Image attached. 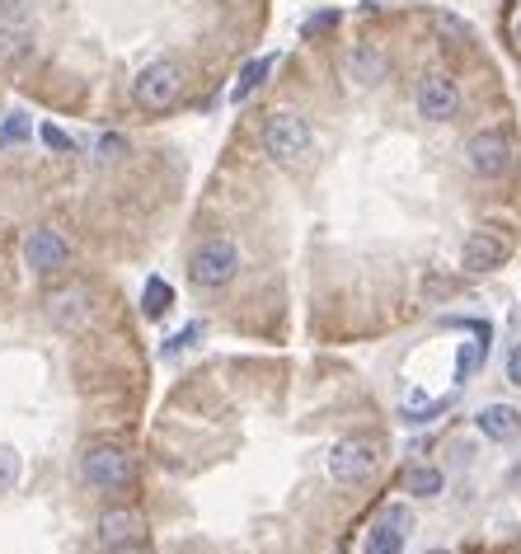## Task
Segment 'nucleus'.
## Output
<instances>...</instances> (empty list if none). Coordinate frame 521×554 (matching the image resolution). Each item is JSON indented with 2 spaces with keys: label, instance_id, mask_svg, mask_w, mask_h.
<instances>
[{
  "label": "nucleus",
  "instance_id": "obj_2",
  "mask_svg": "<svg viewBox=\"0 0 521 554\" xmlns=\"http://www.w3.org/2000/svg\"><path fill=\"white\" fill-rule=\"evenodd\" d=\"M235 273H240V245L230 235L202 240L193 249V259H188V277H193V287H202V292H221L226 282H235Z\"/></svg>",
  "mask_w": 521,
  "mask_h": 554
},
{
  "label": "nucleus",
  "instance_id": "obj_23",
  "mask_svg": "<svg viewBox=\"0 0 521 554\" xmlns=\"http://www.w3.org/2000/svg\"><path fill=\"white\" fill-rule=\"evenodd\" d=\"M198 343H202V324H184V329L165 343V357H179L184 348H198Z\"/></svg>",
  "mask_w": 521,
  "mask_h": 554
},
{
  "label": "nucleus",
  "instance_id": "obj_9",
  "mask_svg": "<svg viewBox=\"0 0 521 554\" xmlns=\"http://www.w3.org/2000/svg\"><path fill=\"white\" fill-rule=\"evenodd\" d=\"M512 259V240L503 231H475L465 235V245H460V263L470 268V273H493V268H503Z\"/></svg>",
  "mask_w": 521,
  "mask_h": 554
},
{
  "label": "nucleus",
  "instance_id": "obj_24",
  "mask_svg": "<svg viewBox=\"0 0 521 554\" xmlns=\"http://www.w3.org/2000/svg\"><path fill=\"white\" fill-rule=\"evenodd\" d=\"M334 24H338L334 10H324V15H310V19H306V38H315L320 29H334Z\"/></svg>",
  "mask_w": 521,
  "mask_h": 554
},
{
  "label": "nucleus",
  "instance_id": "obj_20",
  "mask_svg": "<svg viewBox=\"0 0 521 554\" xmlns=\"http://www.w3.org/2000/svg\"><path fill=\"white\" fill-rule=\"evenodd\" d=\"M33 123H29V113H10L5 123H0V146H19V141H29Z\"/></svg>",
  "mask_w": 521,
  "mask_h": 554
},
{
  "label": "nucleus",
  "instance_id": "obj_12",
  "mask_svg": "<svg viewBox=\"0 0 521 554\" xmlns=\"http://www.w3.org/2000/svg\"><path fill=\"white\" fill-rule=\"evenodd\" d=\"M47 315H52V324L57 329H85L90 324V292L85 287H62V292L47 296Z\"/></svg>",
  "mask_w": 521,
  "mask_h": 554
},
{
  "label": "nucleus",
  "instance_id": "obj_11",
  "mask_svg": "<svg viewBox=\"0 0 521 554\" xmlns=\"http://www.w3.org/2000/svg\"><path fill=\"white\" fill-rule=\"evenodd\" d=\"M465 160H470V170L484 174V179H503L512 170V146H507L503 132H475L470 146H465Z\"/></svg>",
  "mask_w": 521,
  "mask_h": 554
},
{
  "label": "nucleus",
  "instance_id": "obj_25",
  "mask_svg": "<svg viewBox=\"0 0 521 554\" xmlns=\"http://www.w3.org/2000/svg\"><path fill=\"white\" fill-rule=\"evenodd\" d=\"M507 381L521 390V339L512 343V353H507Z\"/></svg>",
  "mask_w": 521,
  "mask_h": 554
},
{
  "label": "nucleus",
  "instance_id": "obj_5",
  "mask_svg": "<svg viewBox=\"0 0 521 554\" xmlns=\"http://www.w3.org/2000/svg\"><path fill=\"white\" fill-rule=\"evenodd\" d=\"M141 108H151V113H165V108L179 104V94H184V66L179 62H151L141 66L137 85H132Z\"/></svg>",
  "mask_w": 521,
  "mask_h": 554
},
{
  "label": "nucleus",
  "instance_id": "obj_22",
  "mask_svg": "<svg viewBox=\"0 0 521 554\" xmlns=\"http://www.w3.org/2000/svg\"><path fill=\"white\" fill-rule=\"evenodd\" d=\"M38 137H43L47 151H57V155H71V151H76V141L66 137V132H62L57 123H43V127H38Z\"/></svg>",
  "mask_w": 521,
  "mask_h": 554
},
{
  "label": "nucleus",
  "instance_id": "obj_28",
  "mask_svg": "<svg viewBox=\"0 0 521 554\" xmlns=\"http://www.w3.org/2000/svg\"><path fill=\"white\" fill-rule=\"evenodd\" d=\"M512 320H517V329H521V306H517V315H512Z\"/></svg>",
  "mask_w": 521,
  "mask_h": 554
},
{
  "label": "nucleus",
  "instance_id": "obj_10",
  "mask_svg": "<svg viewBox=\"0 0 521 554\" xmlns=\"http://www.w3.org/2000/svg\"><path fill=\"white\" fill-rule=\"evenodd\" d=\"M24 263H29L33 273H62L66 263H71V240L62 231H52V226H38L24 240Z\"/></svg>",
  "mask_w": 521,
  "mask_h": 554
},
{
  "label": "nucleus",
  "instance_id": "obj_21",
  "mask_svg": "<svg viewBox=\"0 0 521 554\" xmlns=\"http://www.w3.org/2000/svg\"><path fill=\"white\" fill-rule=\"evenodd\" d=\"M19 475H24V461H19V451L15 447H0V493L15 489Z\"/></svg>",
  "mask_w": 521,
  "mask_h": 554
},
{
  "label": "nucleus",
  "instance_id": "obj_15",
  "mask_svg": "<svg viewBox=\"0 0 521 554\" xmlns=\"http://www.w3.org/2000/svg\"><path fill=\"white\" fill-rule=\"evenodd\" d=\"M385 52L381 47H353V57H348V76L357 80V85H381L385 80Z\"/></svg>",
  "mask_w": 521,
  "mask_h": 554
},
{
  "label": "nucleus",
  "instance_id": "obj_29",
  "mask_svg": "<svg viewBox=\"0 0 521 554\" xmlns=\"http://www.w3.org/2000/svg\"><path fill=\"white\" fill-rule=\"evenodd\" d=\"M428 554H451V550H428Z\"/></svg>",
  "mask_w": 521,
  "mask_h": 554
},
{
  "label": "nucleus",
  "instance_id": "obj_19",
  "mask_svg": "<svg viewBox=\"0 0 521 554\" xmlns=\"http://www.w3.org/2000/svg\"><path fill=\"white\" fill-rule=\"evenodd\" d=\"M446 409H451V395H446V400H423V395H409V400H404V423H409V428H423V423H432V418L437 414H446Z\"/></svg>",
  "mask_w": 521,
  "mask_h": 554
},
{
  "label": "nucleus",
  "instance_id": "obj_17",
  "mask_svg": "<svg viewBox=\"0 0 521 554\" xmlns=\"http://www.w3.org/2000/svg\"><path fill=\"white\" fill-rule=\"evenodd\" d=\"M273 66H277L273 52H263V57H254V62H245V71H240V80H235L230 99H235V104H245L249 94H254V90L263 85V80H268V71H273Z\"/></svg>",
  "mask_w": 521,
  "mask_h": 554
},
{
  "label": "nucleus",
  "instance_id": "obj_6",
  "mask_svg": "<svg viewBox=\"0 0 521 554\" xmlns=\"http://www.w3.org/2000/svg\"><path fill=\"white\" fill-rule=\"evenodd\" d=\"M376 442L371 437H338L334 451H329V479L334 484H362V479L376 475Z\"/></svg>",
  "mask_w": 521,
  "mask_h": 554
},
{
  "label": "nucleus",
  "instance_id": "obj_14",
  "mask_svg": "<svg viewBox=\"0 0 521 554\" xmlns=\"http://www.w3.org/2000/svg\"><path fill=\"white\" fill-rule=\"evenodd\" d=\"M475 428L489 442H512V437H521V409L517 404H484L475 414Z\"/></svg>",
  "mask_w": 521,
  "mask_h": 554
},
{
  "label": "nucleus",
  "instance_id": "obj_4",
  "mask_svg": "<svg viewBox=\"0 0 521 554\" xmlns=\"http://www.w3.org/2000/svg\"><path fill=\"white\" fill-rule=\"evenodd\" d=\"M80 475H85V484H90L94 493H118V489H127V484L137 479V465H132V456H127L123 447L104 442V447H90V451H85V461H80Z\"/></svg>",
  "mask_w": 521,
  "mask_h": 554
},
{
  "label": "nucleus",
  "instance_id": "obj_1",
  "mask_svg": "<svg viewBox=\"0 0 521 554\" xmlns=\"http://www.w3.org/2000/svg\"><path fill=\"white\" fill-rule=\"evenodd\" d=\"M263 151L282 170H301V165H310V155H315V132H310V123L301 113H273L263 123Z\"/></svg>",
  "mask_w": 521,
  "mask_h": 554
},
{
  "label": "nucleus",
  "instance_id": "obj_8",
  "mask_svg": "<svg viewBox=\"0 0 521 554\" xmlns=\"http://www.w3.org/2000/svg\"><path fill=\"white\" fill-rule=\"evenodd\" d=\"M418 113L428 118V123H451L460 113V85L442 71H432V76L418 80Z\"/></svg>",
  "mask_w": 521,
  "mask_h": 554
},
{
  "label": "nucleus",
  "instance_id": "obj_27",
  "mask_svg": "<svg viewBox=\"0 0 521 554\" xmlns=\"http://www.w3.org/2000/svg\"><path fill=\"white\" fill-rule=\"evenodd\" d=\"M108 554H146L141 545H123V550H108Z\"/></svg>",
  "mask_w": 521,
  "mask_h": 554
},
{
  "label": "nucleus",
  "instance_id": "obj_26",
  "mask_svg": "<svg viewBox=\"0 0 521 554\" xmlns=\"http://www.w3.org/2000/svg\"><path fill=\"white\" fill-rule=\"evenodd\" d=\"M123 151H127L123 137H104V141H99V160H118Z\"/></svg>",
  "mask_w": 521,
  "mask_h": 554
},
{
  "label": "nucleus",
  "instance_id": "obj_16",
  "mask_svg": "<svg viewBox=\"0 0 521 554\" xmlns=\"http://www.w3.org/2000/svg\"><path fill=\"white\" fill-rule=\"evenodd\" d=\"M404 489H409V498H437L446 489V475L437 465H409L404 470Z\"/></svg>",
  "mask_w": 521,
  "mask_h": 554
},
{
  "label": "nucleus",
  "instance_id": "obj_7",
  "mask_svg": "<svg viewBox=\"0 0 521 554\" xmlns=\"http://www.w3.org/2000/svg\"><path fill=\"white\" fill-rule=\"evenodd\" d=\"M409 508L404 503H390V508L367 526V540H362V554H404V540H409Z\"/></svg>",
  "mask_w": 521,
  "mask_h": 554
},
{
  "label": "nucleus",
  "instance_id": "obj_13",
  "mask_svg": "<svg viewBox=\"0 0 521 554\" xmlns=\"http://www.w3.org/2000/svg\"><path fill=\"white\" fill-rule=\"evenodd\" d=\"M141 536H146V522H141L137 512H104L99 517V545L104 550H123V545H141Z\"/></svg>",
  "mask_w": 521,
  "mask_h": 554
},
{
  "label": "nucleus",
  "instance_id": "obj_18",
  "mask_svg": "<svg viewBox=\"0 0 521 554\" xmlns=\"http://www.w3.org/2000/svg\"><path fill=\"white\" fill-rule=\"evenodd\" d=\"M169 306H174V287H169L165 277H146V292H141V315H146V320H160V315H169Z\"/></svg>",
  "mask_w": 521,
  "mask_h": 554
},
{
  "label": "nucleus",
  "instance_id": "obj_3",
  "mask_svg": "<svg viewBox=\"0 0 521 554\" xmlns=\"http://www.w3.org/2000/svg\"><path fill=\"white\" fill-rule=\"evenodd\" d=\"M33 5L29 0H0V66L15 71L33 57Z\"/></svg>",
  "mask_w": 521,
  "mask_h": 554
},
{
  "label": "nucleus",
  "instance_id": "obj_30",
  "mask_svg": "<svg viewBox=\"0 0 521 554\" xmlns=\"http://www.w3.org/2000/svg\"><path fill=\"white\" fill-rule=\"evenodd\" d=\"M517 38H521V24H517Z\"/></svg>",
  "mask_w": 521,
  "mask_h": 554
}]
</instances>
